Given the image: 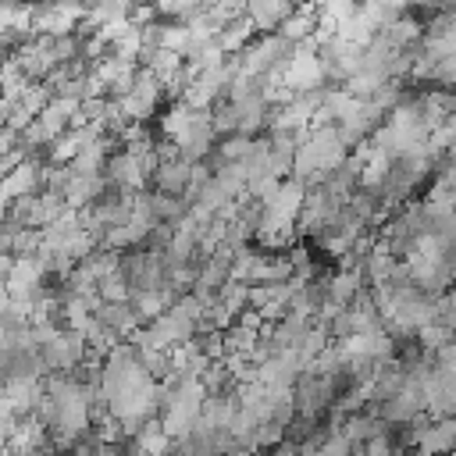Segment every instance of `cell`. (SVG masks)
I'll return each mask as SVG.
<instances>
[{
    "label": "cell",
    "instance_id": "3957f363",
    "mask_svg": "<svg viewBox=\"0 0 456 456\" xmlns=\"http://www.w3.org/2000/svg\"><path fill=\"white\" fill-rule=\"evenodd\" d=\"M192 175H196V164L175 157V160H164V164L157 167L153 185H157L160 196H185L189 185H192Z\"/></svg>",
    "mask_w": 456,
    "mask_h": 456
},
{
    "label": "cell",
    "instance_id": "7a4b0ae2",
    "mask_svg": "<svg viewBox=\"0 0 456 456\" xmlns=\"http://www.w3.org/2000/svg\"><path fill=\"white\" fill-rule=\"evenodd\" d=\"M178 157L189 164H203L217 150V128H214V110H192L189 125L175 135Z\"/></svg>",
    "mask_w": 456,
    "mask_h": 456
},
{
    "label": "cell",
    "instance_id": "6da1fadb",
    "mask_svg": "<svg viewBox=\"0 0 456 456\" xmlns=\"http://www.w3.org/2000/svg\"><path fill=\"white\" fill-rule=\"evenodd\" d=\"M36 353H39V360H43L46 374H71L75 367H82V363H86L89 346H86V338H82V335H75V331H68V328H57V331H53V338H46Z\"/></svg>",
    "mask_w": 456,
    "mask_h": 456
},
{
    "label": "cell",
    "instance_id": "5b68a950",
    "mask_svg": "<svg viewBox=\"0 0 456 456\" xmlns=\"http://www.w3.org/2000/svg\"><path fill=\"white\" fill-rule=\"evenodd\" d=\"M271 456H299V449H296V445H289V442H281L278 449H271Z\"/></svg>",
    "mask_w": 456,
    "mask_h": 456
},
{
    "label": "cell",
    "instance_id": "8992f818",
    "mask_svg": "<svg viewBox=\"0 0 456 456\" xmlns=\"http://www.w3.org/2000/svg\"><path fill=\"white\" fill-rule=\"evenodd\" d=\"M449 456H456V449H452V452H449Z\"/></svg>",
    "mask_w": 456,
    "mask_h": 456
},
{
    "label": "cell",
    "instance_id": "277c9868",
    "mask_svg": "<svg viewBox=\"0 0 456 456\" xmlns=\"http://www.w3.org/2000/svg\"><path fill=\"white\" fill-rule=\"evenodd\" d=\"M253 32H256V25H253V21L242 14V18H235V21H228V25L221 28V36H217V46H221L224 53H242V50L249 46Z\"/></svg>",
    "mask_w": 456,
    "mask_h": 456
}]
</instances>
